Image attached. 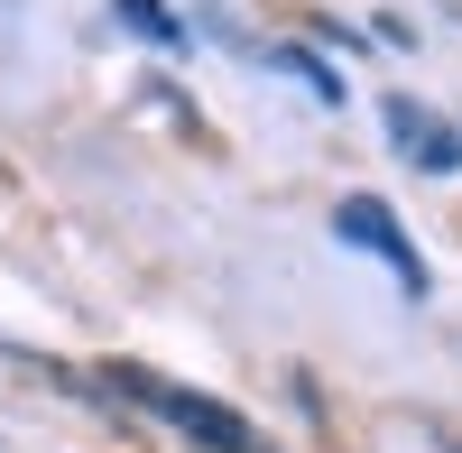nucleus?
Returning a JSON list of instances; mask_svg holds the SVG:
<instances>
[{
    "mask_svg": "<svg viewBox=\"0 0 462 453\" xmlns=\"http://www.w3.org/2000/svg\"><path fill=\"white\" fill-rule=\"evenodd\" d=\"M111 10H121V28H130V37H148V47L185 56V19L167 10V0H111Z\"/></svg>",
    "mask_w": 462,
    "mask_h": 453,
    "instance_id": "nucleus-5",
    "label": "nucleus"
},
{
    "mask_svg": "<svg viewBox=\"0 0 462 453\" xmlns=\"http://www.w3.org/2000/svg\"><path fill=\"white\" fill-rule=\"evenodd\" d=\"M102 389H121L130 407H148L158 426H176L185 444H204V453H268V444L250 435V417H241V407H222V398L185 389V380H158L148 361H111V370H102Z\"/></svg>",
    "mask_w": 462,
    "mask_h": 453,
    "instance_id": "nucleus-1",
    "label": "nucleus"
},
{
    "mask_svg": "<svg viewBox=\"0 0 462 453\" xmlns=\"http://www.w3.org/2000/svg\"><path fill=\"white\" fill-rule=\"evenodd\" d=\"M268 65H278L287 74V84H305V93H315L324 111H342V102H352V84H342V74L315 56V47H268Z\"/></svg>",
    "mask_w": 462,
    "mask_h": 453,
    "instance_id": "nucleus-4",
    "label": "nucleus"
},
{
    "mask_svg": "<svg viewBox=\"0 0 462 453\" xmlns=\"http://www.w3.org/2000/svg\"><path fill=\"white\" fill-rule=\"evenodd\" d=\"M379 130H389V148L416 167V176H462V130L444 121L435 102H416V93H389L379 102Z\"/></svg>",
    "mask_w": 462,
    "mask_h": 453,
    "instance_id": "nucleus-3",
    "label": "nucleus"
},
{
    "mask_svg": "<svg viewBox=\"0 0 462 453\" xmlns=\"http://www.w3.org/2000/svg\"><path fill=\"white\" fill-rule=\"evenodd\" d=\"M333 232L352 241V250H370V259H389L398 296H426V287H435V278H426V250L398 232V213L379 204V195H342V204H333Z\"/></svg>",
    "mask_w": 462,
    "mask_h": 453,
    "instance_id": "nucleus-2",
    "label": "nucleus"
}]
</instances>
